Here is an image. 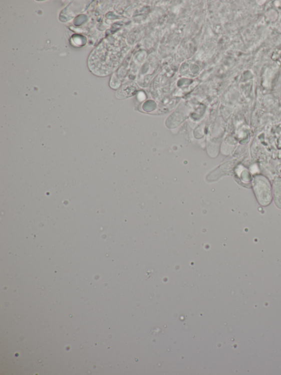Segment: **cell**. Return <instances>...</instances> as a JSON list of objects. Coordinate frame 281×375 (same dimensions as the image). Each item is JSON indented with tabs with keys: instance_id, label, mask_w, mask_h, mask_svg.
<instances>
[{
	"instance_id": "1",
	"label": "cell",
	"mask_w": 281,
	"mask_h": 375,
	"mask_svg": "<svg viewBox=\"0 0 281 375\" xmlns=\"http://www.w3.org/2000/svg\"><path fill=\"white\" fill-rule=\"evenodd\" d=\"M260 177H261L255 179L254 190L255 191L258 200H259V202H260V203L262 205H263V198H266V200L268 203H269V201L268 200L267 198L266 197L264 193H263V191L267 195L271 196L270 188H269V185L268 183H267V181L265 179H263V178Z\"/></svg>"
},
{
	"instance_id": "2",
	"label": "cell",
	"mask_w": 281,
	"mask_h": 375,
	"mask_svg": "<svg viewBox=\"0 0 281 375\" xmlns=\"http://www.w3.org/2000/svg\"><path fill=\"white\" fill-rule=\"evenodd\" d=\"M274 194L276 204H278L281 198V179L277 180L274 184Z\"/></svg>"
}]
</instances>
